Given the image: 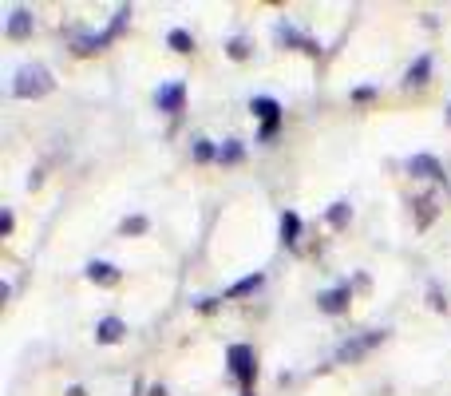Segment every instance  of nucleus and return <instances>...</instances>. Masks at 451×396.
I'll use <instances>...</instances> for the list:
<instances>
[{"label":"nucleus","mask_w":451,"mask_h":396,"mask_svg":"<svg viewBox=\"0 0 451 396\" xmlns=\"http://www.w3.org/2000/svg\"><path fill=\"white\" fill-rule=\"evenodd\" d=\"M384 341V329H372V333H364V337H356V341H344L341 349H337V361H361L364 353H368V349H376Z\"/></svg>","instance_id":"nucleus-2"},{"label":"nucleus","mask_w":451,"mask_h":396,"mask_svg":"<svg viewBox=\"0 0 451 396\" xmlns=\"http://www.w3.org/2000/svg\"><path fill=\"white\" fill-rule=\"evenodd\" d=\"M230 368H234V376H238L241 385L250 388L253 385V349L250 345H234L230 349Z\"/></svg>","instance_id":"nucleus-3"},{"label":"nucleus","mask_w":451,"mask_h":396,"mask_svg":"<svg viewBox=\"0 0 451 396\" xmlns=\"http://www.w3.org/2000/svg\"><path fill=\"white\" fill-rule=\"evenodd\" d=\"M246 52H250V48H246L241 40H234V44H230V56H234V59H246Z\"/></svg>","instance_id":"nucleus-18"},{"label":"nucleus","mask_w":451,"mask_h":396,"mask_svg":"<svg viewBox=\"0 0 451 396\" xmlns=\"http://www.w3.org/2000/svg\"><path fill=\"white\" fill-rule=\"evenodd\" d=\"M88 277H91V281H103V286H111V281H115L119 274H115V266H107V262H91V266H88Z\"/></svg>","instance_id":"nucleus-10"},{"label":"nucleus","mask_w":451,"mask_h":396,"mask_svg":"<svg viewBox=\"0 0 451 396\" xmlns=\"http://www.w3.org/2000/svg\"><path fill=\"white\" fill-rule=\"evenodd\" d=\"M349 214H352V210H349V202H332V210H329V222H332L337 230H341L344 222H349Z\"/></svg>","instance_id":"nucleus-15"},{"label":"nucleus","mask_w":451,"mask_h":396,"mask_svg":"<svg viewBox=\"0 0 451 396\" xmlns=\"http://www.w3.org/2000/svg\"><path fill=\"white\" fill-rule=\"evenodd\" d=\"M68 396H88V392H83V388H68Z\"/></svg>","instance_id":"nucleus-20"},{"label":"nucleus","mask_w":451,"mask_h":396,"mask_svg":"<svg viewBox=\"0 0 451 396\" xmlns=\"http://www.w3.org/2000/svg\"><path fill=\"white\" fill-rule=\"evenodd\" d=\"M408 170H411V175H420V178H440L443 175V167L431 155H411L408 158Z\"/></svg>","instance_id":"nucleus-6"},{"label":"nucleus","mask_w":451,"mask_h":396,"mask_svg":"<svg viewBox=\"0 0 451 396\" xmlns=\"http://www.w3.org/2000/svg\"><path fill=\"white\" fill-rule=\"evenodd\" d=\"M194 158H198V163H206V158H214V147H210V143H206V139H202L198 147H194Z\"/></svg>","instance_id":"nucleus-17"},{"label":"nucleus","mask_w":451,"mask_h":396,"mask_svg":"<svg viewBox=\"0 0 451 396\" xmlns=\"http://www.w3.org/2000/svg\"><path fill=\"white\" fill-rule=\"evenodd\" d=\"M28 32H32V16H28L24 8H16V12L8 16V36H12V40H24Z\"/></svg>","instance_id":"nucleus-9"},{"label":"nucleus","mask_w":451,"mask_h":396,"mask_svg":"<svg viewBox=\"0 0 451 396\" xmlns=\"http://www.w3.org/2000/svg\"><path fill=\"white\" fill-rule=\"evenodd\" d=\"M123 333H127V329H123V321H119V317H103V321H100V329H95V337H100L103 345H115V341H119Z\"/></svg>","instance_id":"nucleus-8"},{"label":"nucleus","mask_w":451,"mask_h":396,"mask_svg":"<svg viewBox=\"0 0 451 396\" xmlns=\"http://www.w3.org/2000/svg\"><path fill=\"white\" fill-rule=\"evenodd\" d=\"M167 40H171V48H174V52H191V48H194L191 32H182V28H174V32H171V36H167Z\"/></svg>","instance_id":"nucleus-14"},{"label":"nucleus","mask_w":451,"mask_h":396,"mask_svg":"<svg viewBox=\"0 0 451 396\" xmlns=\"http://www.w3.org/2000/svg\"><path fill=\"white\" fill-rule=\"evenodd\" d=\"M447 119H451V107H447Z\"/></svg>","instance_id":"nucleus-23"},{"label":"nucleus","mask_w":451,"mask_h":396,"mask_svg":"<svg viewBox=\"0 0 451 396\" xmlns=\"http://www.w3.org/2000/svg\"><path fill=\"white\" fill-rule=\"evenodd\" d=\"M261 286V274H250V277H241V281H234L230 289H226V297H241V293H253V289Z\"/></svg>","instance_id":"nucleus-12"},{"label":"nucleus","mask_w":451,"mask_h":396,"mask_svg":"<svg viewBox=\"0 0 451 396\" xmlns=\"http://www.w3.org/2000/svg\"><path fill=\"white\" fill-rule=\"evenodd\" d=\"M317 301H321V309H325V313H341V309L352 301V289H349V286H341V289H329V293H321Z\"/></svg>","instance_id":"nucleus-5"},{"label":"nucleus","mask_w":451,"mask_h":396,"mask_svg":"<svg viewBox=\"0 0 451 396\" xmlns=\"http://www.w3.org/2000/svg\"><path fill=\"white\" fill-rule=\"evenodd\" d=\"M12 91L20 99H40L52 91V76L48 68H40V64H32V68H20L16 71V83H12Z\"/></svg>","instance_id":"nucleus-1"},{"label":"nucleus","mask_w":451,"mask_h":396,"mask_svg":"<svg viewBox=\"0 0 451 396\" xmlns=\"http://www.w3.org/2000/svg\"><path fill=\"white\" fill-rule=\"evenodd\" d=\"M428 71H431V59L420 56V59H416V64L408 68V83H423V79H428Z\"/></svg>","instance_id":"nucleus-13"},{"label":"nucleus","mask_w":451,"mask_h":396,"mask_svg":"<svg viewBox=\"0 0 451 396\" xmlns=\"http://www.w3.org/2000/svg\"><path fill=\"white\" fill-rule=\"evenodd\" d=\"M241 396H253V392H250V388H246V392H241Z\"/></svg>","instance_id":"nucleus-22"},{"label":"nucleus","mask_w":451,"mask_h":396,"mask_svg":"<svg viewBox=\"0 0 451 396\" xmlns=\"http://www.w3.org/2000/svg\"><path fill=\"white\" fill-rule=\"evenodd\" d=\"M147 230V218L135 214V218H123V234H143Z\"/></svg>","instance_id":"nucleus-16"},{"label":"nucleus","mask_w":451,"mask_h":396,"mask_svg":"<svg viewBox=\"0 0 451 396\" xmlns=\"http://www.w3.org/2000/svg\"><path fill=\"white\" fill-rule=\"evenodd\" d=\"M297 230H301V218L293 214V210H285V214H281V238H285V242H297Z\"/></svg>","instance_id":"nucleus-11"},{"label":"nucleus","mask_w":451,"mask_h":396,"mask_svg":"<svg viewBox=\"0 0 451 396\" xmlns=\"http://www.w3.org/2000/svg\"><path fill=\"white\" fill-rule=\"evenodd\" d=\"M182 95H186L182 83H167V88H159V111H179L182 107Z\"/></svg>","instance_id":"nucleus-7"},{"label":"nucleus","mask_w":451,"mask_h":396,"mask_svg":"<svg viewBox=\"0 0 451 396\" xmlns=\"http://www.w3.org/2000/svg\"><path fill=\"white\" fill-rule=\"evenodd\" d=\"M150 396H167V388H150Z\"/></svg>","instance_id":"nucleus-21"},{"label":"nucleus","mask_w":451,"mask_h":396,"mask_svg":"<svg viewBox=\"0 0 451 396\" xmlns=\"http://www.w3.org/2000/svg\"><path fill=\"white\" fill-rule=\"evenodd\" d=\"M241 155V147H238V143H230V147H226V155H222V158H226V163H234V158H238Z\"/></svg>","instance_id":"nucleus-19"},{"label":"nucleus","mask_w":451,"mask_h":396,"mask_svg":"<svg viewBox=\"0 0 451 396\" xmlns=\"http://www.w3.org/2000/svg\"><path fill=\"white\" fill-rule=\"evenodd\" d=\"M253 115H261V119H265V127H261V139H270L273 131H277L281 107L273 103V99H265V95H261V99H253Z\"/></svg>","instance_id":"nucleus-4"}]
</instances>
